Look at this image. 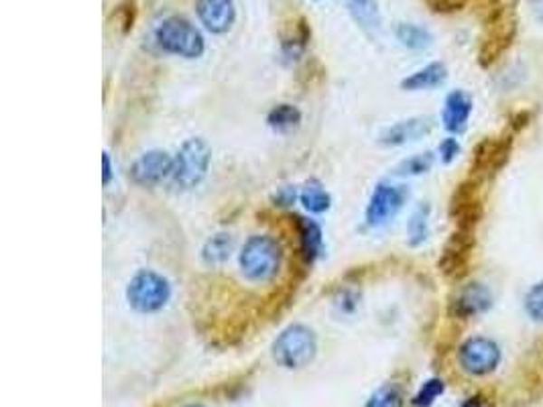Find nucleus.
Returning <instances> with one entry per match:
<instances>
[{"label":"nucleus","instance_id":"obj_1","mask_svg":"<svg viewBox=\"0 0 543 407\" xmlns=\"http://www.w3.org/2000/svg\"><path fill=\"white\" fill-rule=\"evenodd\" d=\"M283 251L273 236L269 234H254L244 242L241 249V263L243 273L249 277L251 281H269L279 273L281 269Z\"/></svg>","mask_w":543,"mask_h":407},{"label":"nucleus","instance_id":"obj_2","mask_svg":"<svg viewBox=\"0 0 543 407\" xmlns=\"http://www.w3.org/2000/svg\"><path fill=\"white\" fill-rule=\"evenodd\" d=\"M318 353V340L314 330L303 324H291L279 334L273 342V361L283 369H303Z\"/></svg>","mask_w":543,"mask_h":407},{"label":"nucleus","instance_id":"obj_3","mask_svg":"<svg viewBox=\"0 0 543 407\" xmlns=\"http://www.w3.org/2000/svg\"><path fill=\"white\" fill-rule=\"evenodd\" d=\"M212 161V149L210 145L200 137L187 138V141L179 147V151L174 159V185L181 190H194V187L204 182L205 174H208Z\"/></svg>","mask_w":543,"mask_h":407},{"label":"nucleus","instance_id":"obj_4","mask_svg":"<svg viewBox=\"0 0 543 407\" xmlns=\"http://www.w3.org/2000/svg\"><path fill=\"white\" fill-rule=\"evenodd\" d=\"M155 39L163 52L186 57V60H195L205 52L202 33L184 16H169L163 21L155 31Z\"/></svg>","mask_w":543,"mask_h":407},{"label":"nucleus","instance_id":"obj_5","mask_svg":"<svg viewBox=\"0 0 543 407\" xmlns=\"http://www.w3.org/2000/svg\"><path fill=\"white\" fill-rule=\"evenodd\" d=\"M171 285L166 277L151 269H141L133 275L127 288L129 306L138 314H155L167 306Z\"/></svg>","mask_w":543,"mask_h":407},{"label":"nucleus","instance_id":"obj_6","mask_svg":"<svg viewBox=\"0 0 543 407\" xmlns=\"http://www.w3.org/2000/svg\"><path fill=\"white\" fill-rule=\"evenodd\" d=\"M500 358H503L500 346L487 336L468 338L458 348V363L462 371L472 374V377H484V374L497 371Z\"/></svg>","mask_w":543,"mask_h":407},{"label":"nucleus","instance_id":"obj_7","mask_svg":"<svg viewBox=\"0 0 543 407\" xmlns=\"http://www.w3.org/2000/svg\"><path fill=\"white\" fill-rule=\"evenodd\" d=\"M409 192L403 185H393L381 182L376 184V187L370 194L368 206L365 212L367 224L370 228H381L385 224H389L391 220L399 214L401 208L405 206Z\"/></svg>","mask_w":543,"mask_h":407},{"label":"nucleus","instance_id":"obj_8","mask_svg":"<svg viewBox=\"0 0 543 407\" xmlns=\"http://www.w3.org/2000/svg\"><path fill=\"white\" fill-rule=\"evenodd\" d=\"M174 174V157L167 151L153 149L143 153L133 166H130V177L138 185H157L163 179Z\"/></svg>","mask_w":543,"mask_h":407},{"label":"nucleus","instance_id":"obj_9","mask_svg":"<svg viewBox=\"0 0 543 407\" xmlns=\"http://www.w3.org/2000/svg\"><path fill=\"white\" fill-rule=\"evenodd\" d=\"M432 130H433V120L430 117L399 120L383 130L381 137H378V143L385 147H401V145L419 141V138L430 135Z\"/></svg>","mask_w":543,"mask_h":407},{"label":"nucleus","instance_id":"obj_10","mask_svg":"<svg viewBox=\"0 0 543 407\" xmlns=\"http://www.w3.org/2000/svg\"><path fill=\"white\" fill-rule=\"evenodd\" d=\"M492 308V293L487 285L481 281L466 283L464 288H460L454 301H452V309L458 317H474L484 312H489Z\"/></svg>","mask_w":543,"mask_h":407},{"label":"nucleus","instance_id":"obj_11","mask_svg":"<svg viewBox=\"0 0 543 407\" xmlns=\"http://www.w3.org/2000/svg\"><path fill=\"white\" fill-rule=\"evenodd\" d=\"M197 19L210 33H226L236 21V8L233 0H197Z\"/></svg>","mask_w":543,"mask_h":407},{"label":"nucleus","instance_id":"obj_12","mask_svg":"<svg viewBox=\"0 0 543 407\" xmlns=\"http://www.w3.org/2000/svg\"><path fill=\"white\" fill-rule=\"evenodd\" d=\"M472 114V98L464 90H454L446 96L442 109V125L450 133H464Z\"/></svg>","mask_w":543,"mask_h":407},{"label":"nucleus","instance_id":"obj_13","mask_svg":"<svg viewBox=\"0 0 543 407\" xmlns=\"http://www.w3.org/2000/svg\"><path fill=\"white\" fill-rule=\"evenodd\" d=\"M448 78V70L442 62H433L427 63L425 68L417 70L401 81V88L407 90V92H422V90H433L440 88L443 81Z\"/></svg>","mask_w":543,"mask_h":407},{"label":"nucleus","instance_id":"obj_14","mask_svg":"<svg viewBox=\"0 0 543 407\" xmlns=\"http://www.w3.org/2000/svg\"><path fill=\"white\" fill-rule=\"evenodd\" d=\"M300 228V249L301 257L306 259V263H314V260L322 255L324 249V234L322 228L311 218H298Z\"/></svg>","mask_w":543,"mask_h":407},{"label":"nucleus","instance_id":"obj_15","mask_svg":"<svg viewBox=\"0 0 543 407\" xmlns=\"http://www.w3.org/2000/svg\"><path fill=\"white\" fill-rule=\"evenodd\" d=\"M352 14L362 29L373 33L381 29V11H378L376 0H344Z\"/></svg>","mask_w":543,"mask_h":407},{"label":"nucleus","instance_id":"obj_16","mask_svg":"<svg viewBox=\"0 0 543 407\" xmlns=\"http://www.w3.org/2000/svg\"><path fill=\"white\" fill-rule=\"evenodd\" d=\"M310 37H311V29H310L308 21L306 19L295 21L290 27V31L285 33L283 41H281L285 57H290V60H298V57L306 52Z\"/></svg>","mask_w":543,"mask_h":407},{"label":"nucleus","instance_id":"obj_17","mask_svg":"<svg viewBox=\"0 0 543 407\" xmlns=\"http://www.w3.org/2000/svg\"><path fill=\"white\" fill-rule=\"evenodd\" d=\"M234 249V241L228 232H218L205 241L202 249V259L205 265H222L226 263L230 252Z\"/></svg>","mask_w":543,"mask_h":407},{"label":"nucleus","instance_id":"obj_18","mask_svg":"<svg viewBox=\"0 0 543 407\" xmlns=\"http://www.w3.org/2000/svg\"><path fill=\"white\" fill-rule=\"evenodd\" d=\"M301 112L295 109L293 104H277L275 109H271L267 114V125L275 130V133H291L300 127Z\"/></svg>","mask_w":543,"mask_h":407},{"label":"nucleus","instance_id":"obj_19","mask_svg":"<svg viewBox=\"0 0 543 407\" xmlns=\"http://www.w3.org/2000/svg\"><path fill=\"white\" fill-rule=\"evenodd\" d=\"M395 37L399 39V43L407 49H414V52H422V49H427L432 45V33L425 27H419V24L414 23H399L397 29H395Z\"/></svg>","mask_w":543,"mask_h":407},{"label":"nucleus","instance_id":"obj_20","mask_svg":"<svg viewBox=\"0 0 543 407\" xmlns=\"http://www.w3.org/2000/svg\"><path fill=\"white\" fill-rule=\"evenodd\" d=\"M300 200L303 204V208L311 212V214H322V212L330 210V204H332L330 194H328L326 187L319 182H316V179L303 185Z\"/></svg>","mask_w":543,"mask_h":407},{"label":"nucleus","instance_id":"obj_21","mask_svg":"<svg viewBox=\"0 0 543 407\" xmlns=\"http://www.w3.org/2000/svg\"><path fill=\"white\" fill-rule=\"evenodd\" d=\"M430 236V206L424 204V206L415 208L414 214L409 216L407 222V242L409 247H419L424 244Z\"/></svg>","mask_w":543,"mask_h":407},{"label":"nucleus","instance_id":"obj_22","mask_svg":"<svg viewBox=\"0 0 543 407\" xmlns=\"http://www.w3.org/2000/svg\"><path fill=\"white\" fill-rule=\"evenodd\" d=\"M435 163V155L425 151V153H417V155H411V157L403 159L397 167L393 169L395 175L399 177H407V175H422V174H427L433 167Z\"/></svg>","mask_w":543,"mask_h":407},{"label":"nucleus","instance_id":"obj_23","mask_svg":"<svg viewBox=\"0 0 543 407\" xmlns=\"http://www.w3.org/2000/svg\"><path fill=\"white\" fill-rule=\"evenodd\" d=\"M365 407H405V397H403V391L397 385L386 383L368 397Z\"/></svg>","mask_w":543,"mask_h":407},{"label":"nucleus","instance_id":"obj_24","mask_svg":"<svg viewBox=\"0 0 543 407\" xmlns=\"http://www.w3.org/2000/svg\"><path fill=\"white\" fill-rule=\"evenodd\" d=\"M443 391H446V385H443L442 379H427L414 397V405L415 407H432L435 403Z\"/></svg>","mask_w":543,"mask_h":407},{"label":"nucleus","instance_id":"obj_25","mask_svg":"<svg viewBox=\"0 0 543 407\" xmlns=\"http://www.w3.org/2000/svg\"><path fill=\"white\" fill-rule=\"evenodd\" d=\"M525 312L531 320L543 324V281L531 285L529 291L525 293Z\"/></svg>","mask_w":543,"mask_h":407},{"label":"nucleus","instance_id":"obj_26","mask_svg":"<svg viewBox=\"0 0 543 407\" xmlns=\"http://www.w3.org/2000/svg\"><path fill=\"white\" fill-rule=\"evenodd\" d=\"M460 143L456 141L454 137H448V138H443V141L440 143V147H438V155H440V159L443 161V163H452L454 161L458 155H460Z\"/></svg>","mask_w":543,"mask_h":407},{"label":"nucleus","instance_id":"obj_27","mask_svg":"<svg viewBox=\"0 0 543 407\" xmlns=\"http://www.w3.org/2000/svg\"><path fill=\"white\" fill-rule=\"evenodd\" d=\"M275 204H279V206H291V204H295V200H298V190H295L293 185H283L279 187L277 194L273 195Z\"/></svg>","mask_w":543,"mask_h":407},{"label":"nucleus","instance_id":"obj_28","mask_svg":"<svg viewBox=\"0 0 543 407\" xmlns=\"http://www.w3.org/2000/svg\"><path fill=\"white\" fill-rule=\"evenodd\" d=\"M433 11L438 13H452V11H460L466 5V0H425Z\"/></svg>","mask_w":543,"mask_h":407},{"label":"nucleus","instance_id":"obj_29","mask_svg":"<svg viewBox=\"0 0 543 407\" xmlns=\"http://www.w3.org/2000/svg\"><path fill=\"white\" fill-rule=\"evenodd\" d=\"M102 163H104V185H109L110 179H112V166H110V155L109 153H104Z\"/></svg>","mask_w":543,"mask_h":407},{"label":"nucleus","instance_id":"obj_30","mask_svg":"<svg viewBox=\"0 0 543 407\" xmlns=\"http://www.w3.org/2000/svg\"><path fill=\"white\" fill-rule=\"evenodd\" d=\"M186 407H202V405H186Z\"/></svg>","mask_w":543,"mask_h":407}]
</instances>
